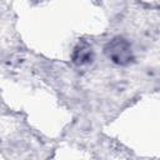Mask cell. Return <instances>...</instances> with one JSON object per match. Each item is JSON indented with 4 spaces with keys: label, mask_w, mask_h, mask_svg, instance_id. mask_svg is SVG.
I'll return each mask as SVG.
<instances>
[{
    "label": "cell",
    "mask_w": 160,
    "mask_h": 160,
    "mask_svg": "<svg viewBox=\"0 0 160 160\" xmlns=\"http://www.w3.org/2000/svg\"><path fill=\"white\" fill-rule=\"evenodd\" d=\"M94 59V52L92 49L89 44L86 42H81L79 44L72 52V61L76 65H86L90 64Z\"/></svg>",
    "instance_id": "7a4b0ae2"
},
{
    "label": "cell",
    "mask_w": 160,
    "mask_h": 160,
    "mask_svg": "<svg viewBox=\"0 0 160 160\" xmlns=\"http://www.w3.org/2000/svg\"><path fill=\"white\" fill-rule=\"evenodd\" d=\"M106 56L118 65H128L132 60V50L130 42L124 38H114L105 46Z\"/></svg>",
    "instance_id": "6da1fadb"
}]
</instances>
